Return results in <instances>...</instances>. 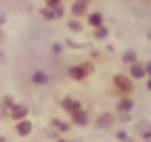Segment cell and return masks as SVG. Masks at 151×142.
Returning <instances> with one entry per match:
<instances>
[{
    "label": "cell",
    "instance_id": "277c9868",
    "mask_svg": "<svg viewBox=\"0 0 151 142\" xmlns=\"http://www.w3.org/2000/svg\"><path fill=\"white\" fill-rule=\"evenodd\" d=\"M145 77H148V66H145V63H134V66H131V74H128V80L134 83V80H145Z\"/></svg>",
    "mask_w": 151,
    "mask_h": 142
},
{
    "label": "cell",
    "instance_id": "8fae6325",
    "mask_svg": "<svg viewBox=\"0 0 151 142\" xmlns=\"http://www.w3.org/2000/svg\"><path fill=\"white\" fill-rule=\"evenodd\" d=\"M32 85H37V88H43V85H49V74L37 68V71L32 74Z\"/></svg>",
    "mask_w": 151,
    "mask_h": 142
},
{
    "label": "cell",
    "instance_id": "30bf717a",
    "mask_svg": "<svg viewBox=\"0 0 151 142\" xmlns=\"http://www.w3.org/2000/svg\"><path fill=\"white\" fill-rule=\"evenodd\" d=\"M88 26H91V29H100V26H106V17H103V11H88Z\"/></svg>",
    "mask_w": 151,
    "mask_h": 142
},
{
    "label": "cell",
    "instance_id": "5bb4252c",
    "mask_svg": "<svg viewBox=\"0 0 151 142\" xmlns=\"http://www.w3.org/2000/svg\"><path fill=\"white\" fill-rule=\"evenodd\" d=\"M123 63H126V66H128V68L134 66V63H140V57H137V51H134V49H128V51H126V54H123Z\"/></svg>",
    "mask_w": 151,
    "mask_h": 142
},
{
    "label": "cell",
    "instance_id": "3957f363",
    "mask_svg": "<svg viewBox=\"0 0 151 142\" xmlns=\"http://www.w3.org/2000/svg\"><path fill=\"white\" fill-rule=\"evenodd\" d=\"M68 11H71V20H80V17H86L88 14V3H86V0H77V3H71V6H68Z\"/></svg>",
    "mask_w": 151,
    "mask_h": 142
},
{
    "label": "cell",
    "instance_id": "8992f818",
    "mask_svg": "<svg viewBox=\"0 0 151 142\" xmlns=\"http://www.w3.org/2000/svg\"><path fill=\"white\" fill-rule=\"evenodd\" d=\"M131 111H134V100H131V97H123V100L117 102V114H123V117L128 119V114H131Z\"/></svg>",
    "mask_w": 151,
    "mask_h": 142
},
{
    "label": "cell",
    "instance_id": "44dd1931",
    "mask_svg": "<svg viewBox=\"0 0 151 142\" xmlns=\"http://www.w3.org/2000/svg\"><path fill=\"white\" fill-rule=\"evenodd\" d=\"M60 142H66V139H60Z\"/></svg>",
    "mask_w": 151,
    "mask_h": 142
},
{
    "label": "cell",
    "instance_id": "7a4b0ae2",
    "mask_svg": "<svg viewBox=\"0 0 151 142\" xmlns=\"http://www.w3.org/2000/svg\"><path fill=\"white\" fill-rule=\"evenodd\" d=\"M114 122H117V117H114V114H100V117L94 119V128H97V131H109V128H114Z\"/></svg>",
    "mask_w": 151,
    "mask_h": 142
},
{
    "label": "cell",
    "instance_id": "ba28073f",
    "mask_svg": "<svg viewBox=\"0 0 151 142\" xmlns=\"http://www.w3.org/2000/svg\"><path fill=\"white\" fill-rule=\"evenodd\" d=\"M9 114H12V119H17V122H20V119H26V114H29V108H26V105H20V102H12V105H9Z\"/></svg>",
    "mask_w": 151,
    "mask_h": 142
},
{
    "label": "cell",
    "instance_id": "4fadbf2b",
    "mask_svg": "<svg viewBox=\"0 0 151 142\" xmlns=\"http://www.w3.org/2000/svg\"><path fill=\"white\" fill-rule=\"evenodd\" d=\"M32 122H29V119H20V122H17V134H20V136H29V134H32Z\"/></svg>",
    "mask_w": 151,
    "mask_h": 142
},
{
    "label": "cell",
    "instance_id": "7c38bea8",
    "mask_svg": "<svg viewBox=\"0 0 151 142\" xmlns=\"http://www.w3.org/2000/svg\"><path fill=\"white\" fill-rule=\"evenodd\" d=\"M71 122H74V125H88V111H74V114H71Z\"/></svg>",
    "mask_w": 151,
    "mask_h": 142
},
{
    "label": "cell",
    "instance_id": "2e32d148",
    "mask_svg": "<svg viewBox=\"0 0 151 142\" xmlns=\"http://www.w3.org/2000/svg\"><path fill=\"white\" fill-rule=\"evenodd\" d=\"M137 134L143 136V139H148V122H145V119L140 122V125H137Z\"/></svg>",
    "mask_w": 151,
    "mask_h": 142
},
{
    "label": "cell",
    "instance_id": "52a82bcc",
    "mask_svg": "<svg viewBox=\"0 0 151 142\" xmlns=\"http://www.w3.org/2000/svg\"><path fill=\"white\" fill-rule=\"evenodd\" d=\"M114 85H117V88H120L123 94H128L131 88H134V83L128 80V74H117V77H114Z\"/></svg>",
    "mask_w": 151,
    "mask_h": 142
},
{
    "label": "cell",
    "instance_id": "9a60e30c",
    "mask_svg": "<svg viewBox=\"0 0 151 142\" xmlns=\"http://www.w3.org/2000/svg\"><path fill=\"white\" fill-rule=\"evenodd\" d=\"M51 128H54L57 134H66V131H68L71 125H68V122H63V119H51Z\"/></svg>",
    "mask_w": 151,
    "mask_h": 142
},
{
    "label": "cell",
    "instance_id": "5b68a950",
    "mask_svg": "<svg viewBox=\"0 0 151 142\" xmlns=\"http://www.w3.org/2000/svg\"><path fill=\"white\" fill-rule=\"evenodd\" d=\"M60 105H63V111H66V114H74V111L83 108V102L74 100V97H63V100H60Z\"/></svg>",
    "mask_w": 151,
    "mask_h": 142
},
{
    "label": "cell",
    "instance_id": "e0dca14e",
    "mask_svg": "<svg viewBox=\"0 0 151 142\" xmlns=\"http://www.w3.org/2000/svg\"><path fill=\"white\" fill-rule=\"evenodd\" d=\"M68 29H71V31H83L86 26H83V20H68Z\"/></svg>",
    "mask_w": 151,
    "mask_h": 142
},
{
    "label": "cell",
    "instance_id": "ac0fdd59",
    "mask_svg": "<svg viewBox=\"0 0 151 142\" xmlns=\"http://www.w3.org/2000/svg\"><path fill=\"white\" fill-rule=\"evenodd\" d=\"M94 37H97V40H106V37H109V29H106V26L94 29Z\"/></svg>",
    "mask_w": 151,
    "mask_h": 142
},
{
    "label": "cell",
    "instance_id": "9c48e42d",
    "mask_svg": "<svg viewBox=\"0 0 151 142\" xmlns=\"http://www.w3.org/2000/svg\"><path fill=\"white\" fill-rule=\"evenodd\" d=\"M88 71H91L88 66H71V68H68V77H71V80H86Z\"/></svg>",
    "mask_w": 151,
    "mask_h": 142
},
{
    "label": "cell",
    "instance_id": "6da1fadb",
    "mask_svg": "<svg viewBox=\"0 0 151 142\" xmlns=\"http://www.w3.org/2000/svg\"><path fill=\"white\" fill-rule=\"evenodd\" d=\"M66 14V6L63 3H46V6L40 9V17L43 20H57V17Z\"/></svg>",
    "mask_w": 151,
    "mask_h": 142
},
{
    "label": "cell",
    "instance_id": "d6986e66",
    "mask_svg": "<svg viewBox=\"0 0 151 142\" xmlns=\"http://www.w3.org/2000/svg\"><path fill=\"white\" fill-rule=\"evenodd\" d=\"M114 136H117L120 142H131V134H128V131H117V134H114Z\"/></svg>",
    "mask_w": 151,
    "mask_h": 142
},
{
    "label": "cell",
    "instance_id": "ffe728a7",
    "mask_svg": "<svg viewBox=\"0 0 151 142\" xmlns=\"http://www.w3.org/2000/svg\"><path fill=\"white\" fill-rule=\"evenodd\" d=\"M0 142H6V139H3V136H0Z\"/></svg>",
    "mask_w": 151,
    "mask_h": 142
}]
</instances>
